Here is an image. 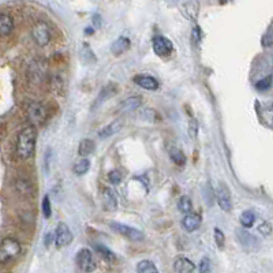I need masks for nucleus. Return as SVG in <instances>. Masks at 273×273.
<instances>
[{"instance_id":"12","label":"nucleus","mask_w":273,"mask_h":273,"mask_svg":"<svg viewBox=\"0 0 273 273\" xmlns=\"http://www.w3.org/2000/svg\"><path fill=\"white\" fill-rule=\"evenodd\" d=\"M134 83L139 88L145 89V90H157L160 86L159 81L156 79L155 77H152V75H135L134 77Z\"/></svg>"},{"instance_id":"17","label":"nucleus","mask_w":273,"mask_h":273,"mask_svg":"<svg viewBox=\"0 0 273 273\" xmlns=\"http://www.w3.org/2000/svg\"><path fill=\"white\" fill-rule=\"evenodd\" d=\"M123 120L122 119H116V120H114V122H111L109 124H107L105 127H103V129L98 131V138L101 139H105V138H109L111 135L116 134L118 131H120V129L123 127Z\"/></svg>"},{"instance_id":"33","label":"nucleus","mask_w":273,"mask_h":273,"mask_svg":"<svg viewBox=\"0 0 273 273\" xmlns=\"http://www.w3.org/2000/svg\"><path fill=\"white\" fill-rule=\"evenodd\" d=\"M272 44H273V36H272V31H271V26H269L267 33H265V34L263 36V38H261V45L265 46V48H269V46H272Z\"/></svg>"},{"instance_id":"34","label":"nucleus","mask_w":273,"mask_h":273,"mask_svg":"<svg viewBox=\"0 0 273 273\" xmlns=\"http://www.w3.org/2000/svg\"><path fill=\"white\" fill-rule=\"evenodd\" d=\"M189 134H190L191 138H197V135H198V122H197V119H190V122H189Z\"/></svg>"},{"instance_id":"4","label":"nucleus","mask_w":273,"mask_h":273,"mask_svg":"<svg viewBox=\"0 0 273 273\" xmlns=\"http://www.w3.org/2000/svg\"><path fill=\"white\" fill-rule=\"evenodd\" d=\"M31 37L38 46H46L52 40V33L48 23L44 21H38L31 27Z\"/></svg>"},{"instance_id":"22","label":"nucleus","mask_w":273,"mask_h":273,"mask_svg":"<svg viewBox=\"0 0 273 273\" xmlns=\"http://www.w3.org/2000/svg\"><path fill=\"white\" fill-rule=\"evenodd\" d=\"M137 272L138 273H159V269L150 260H142L137 264Z\"/></svg>"},{"instance_id":"28","label":"nucleus","mask_w":273,"mask_h":273,"mask_svg":"<svg viewBox=\"0 0 273 273\" xmlns=\"http://www.w3.org/2000/svg\"><path fill=\"white\" fill-rule=\"evenodd\" d=\"M271 88H272V77L271 75L263 78L258 82H256V89H257L258 92H267Z\"/></svg>"},{"instance_id":"8","label":"nucleus","mask_w":273,"mask_h":273,"mask_svg":"<svg viewBox=\"0 0 273 273\" xmlns=\"http://www.w3.org/2000/svg\"><path fill=\"white\" fill-rule=\"evenodd\" d=\"M72 239H74V235H72L70 227L66 223H59L56 226V230H55V237H53L56 248L68 246L72 242Z\"/></svg>"},{"instance_id":"32","label":"nucleus","mask_w":273,"mask_h":273,"mask_svg":"<svg viewBox=\"0 0 273 273\" xmlns=\"http://www.w3.org/2000/svg\"><path fill=\"white\" fill-rule=\"evenodd\" d=\"M142 116L148 119V120H150V122H153V120H155V122H160L159 114L156 112L155 109H152V108L145 109L144 112H142Z\"/></svg>"},{"instance_id":"19","label":"nucleus","mask_w":273,"mask_h":273,"mask_svg":"<svg viewBox=\"0 0 273 273\" xmlns=\"http://www.w3.org/2000/svg\"><path fill=\"white\" fill-rule=\"evenodd\" d=\"M131 46V42L127 37H119L118 40H115L114 44L111 45V52L115 56H120L124 52H127Z\"/></svg>"},{"instance_id":"26","label":"nucleus","mask_w":273,"mask_h":273,"mask_svg":"<svg viewBox=\"0 0 273 273\" xmlns=\"http://www.w3.org/2000/svg\"><path fill=\"white\" fill-rule=\"evenodd\" d=\"M15 185L16 190L19 191L22 196H29L33 191V186H31L30 181H27V179H18Z\"/></svg>"},{"instance_id":"31","label":"nucleus","mask_w":273,"mask_h":273,"mask_svg":"<svg viewBox=\"0 0 273 273\" xmlns=\"http://www.w3.org/2000/svg\"><path fill=\"white\" fill-rule=\"evenodd\" d=\"M108 179L112 185H118V183L123 181V174L119 170H112L108 174Z\"/></svg>"},{"instance_id":"15","label":"nucleus","mask_w":273,"mask_h":273,"mask_svg":"<svg viewBox=\"0 0 273 273\" xmlns=\"http://www.w3.org/2000/svg\"><path fill=\"white\" fill-rule=\"evenodd\" d=\"M196 269V264L187 257L179 256L175 258L174 261V271L176 273H190Z\"/></svg>"},{"instance_id":"3","label":"nucleus","mask_w":273,"mask_h":273,"mask_svg":"<svg viewBox=\"0 0 273 273\" xmlns=\"http://www.w3.org/2000/svg\"><path fill=\"white\" fill-rule=\"evenodd\" d=\"M26 115H27V119L30 120L31 124L37 126V124H42L45 122L46 116H48V109L42 103L30 101L26 105Z\"/></svg>"},{"instance_id":"14","label":"nucleus","mask_w":273,"mask_h":273,"mask_svg":"<svg viewBox=\"0 0 273 273\" xmlns=\"http://www.w3.org/2000/svg\"><path fill=\"white\" fill-rule=\"evenodd\" d=\"M118 93V85L116 83H109V85H105L103 89H101V92L98 93L97 100H96V103L93 105V108H96V107H100L101 104L105 103L108 98L114 97L115 94Z\"/></svg>"},{"instance_id":"7","label":"nucleus","mask_w":273,"mask_h":273,"mask_svg":"<svg viewBox=\"0 0 273 273\" xmlns=\"http://www.w3.org/2000/svg\"><path fill=\"white\" fill-rule=\"evenodd\" d=\"M77 265L83 272H93L97 268V264L93 257L92 250H89L88 248L81 249L77 254Z\"/></svg>"},{"instance_id":"36","label":"nucleus","mask_w":273,"mask_h":273,"mask_svg":"<svg viewBox=\"0 0 273 273\" xmlns=\"http://www.w3.org/2000/svg\"><path fill=\"white\" fill-rule=\"evenodd\" d=\"M258 231L261 232L263 235H271V232H272V226H271L268 222H264L263 224L258 226Z\"/></svg>"},{"instance_id":"2","label":"nucleus","mask_w":273,"mask_h":273,"mask_svg":"<svg viewBox=\"0 0 273 273\" xmlns=\"http://www.w3.org/2000/svg\"><path fill=\"white\" fill-rule=\"evenodd\" d=\"M22 252V246L15 238H5L0 243V264L7 265L12 263Z\"/></svg>"},{"instance_id":"37","label":"nucleus","mask_w":273,"mask_h":273,"mask_svg":"<svg viewBox=\"0 0 273 273\" xmlns=\"http://www.w3.org/2000/svg\"><path fill=\"white\" fill-rule=\"evenodd\" d=\"M191 37H193V42H194V44H200V41H201V29H200L198 26L193 29V34H191Z\"/></svg>"},{"instance_id":"16","label":"nucleus","mask_w":273,"mask_h":273,"mask_svg":"<svg viewBox=\"0 0 273 273\" xmlns=\"http://www.w3.org/2000/svg\"><path fill=\"white\" fill-rule=\"evenodd\" d=\"M101 196H103V206L105 211H115L118 208V198L112 189L104 187Z\"/></svg>"},{"instance_id":"23","label":"nucleus","mask_w":273,"mask_h":273,"mask_svg":"<svg viewBox=\"0 0 273 273\" xmlns=\"http://www.w3.org/2000/svg\"><path fill=\"white\" fill-rule=\"evenodd\" d=\"M170 159L172 163H175V164L179 165V167H183V165L186 164L185 153H183L181 149H178V148H172V149L170 150Z\"/></svg>"},{"instance_id":"38","label":"nucleus","mask_w":273,"mask_h":273,"mask_svg":"<svg viewBox=\"0 0 273 273\" xmlns=\"http://www.w3.org/2000/svg\"><path fill=\"white\" fill-rule=\"evenodd\" d=\"M85 34H89V36H90V34H93L92 27H89V29H85Z\"/></svg>"},{"instance_id":"30","label":"nucleus","mask_w":273,"mask_h":273,"mask_svg":"<svg viewBox=\"0 0 273 273\" xmlns=\"http://www.w3.org/2000/svg\"><path fill=\"white\" fill-rule=\"evenodd\" d=\"M213 238H215V242H216L217 248L223 249L224 248V243H226V237H224V234L220 228H215V231H213Z\"/></svg>"},{"instance_id":"24","label":"nucleus","mask_w":273,"mask_h":273,"mask_svg":"<svg viewBox=\"0 0 273 273\" xmlns=\"http://www.w3.org/2000/svg\"><path fill=\"white\" fill-rule=\"evenodd\" d=\"M89 170H90V161L88 159H82L72 167V172L78 176L85 175Z\"/></svg>"},{"instance_id":"13","label":"nucleus","mask_w":273,"mask_h":273,"mask_svg":"<svg viewBox=\"0 0 273 273\" xmlns=\"http://www.w3.org/2000/svg\"><path fill=\"white\" fill-rule=\"evenodd\" d=\"M142 105V97L141 96H131V97L124 98L122 103L119 104L118 111L120 114H126V112H131L138 109Z\"/></svg>"},{"instance_id":"20","label":"nucleus","mask_w":273,"mask_h":273,"mask_svg":"<svg viewBox=\"0 0 273 273\" xmlns=\"http://www.w3.org/2000/svg\"><path fill=\"white\" fill-rule=\"evenodd\" d=\"M96 149V145L93 142L92 139L85 138L79 142V146H78V155L82 156V157H88L94 152Z\"/></svg>"},{"instance_id":"21","label":"nucleus","mask_w":273,"mask_h":273,"mask_svg":"<svg viewBox=\"0 0 273 273\" xmlns=\"http://www.w3.org/2000/svg\"><path fill=\"white\" fill-rule=\"evenodd\" d=\"M94 249H96V252L101 256L103 260H105L107 263H115L116 261V256H115V253L108 249L107 246H104V245H100V243H96L94 245Z\"/></svg>"},{"instance_id":"9","label":"nucleus","mask_w":273,"mask_h":273,"mask_svg":"<svg viewBox=\"0 0 273 273\" xmlns=\"http://www.w3.org/2000/svg\"><path fill=\"white\" fill-rule=\"evenodd\" d=\"M216 201L220 206V209L224 212H230L232 208L231 193L224 183H220L216 189Z\"/></svg>"},{"instance_id":"18","label":"nucleus","mask_w":273,"mask_h":273,"mask_svg":"<svg viewBox=\"0 0 273 273\" xmlns=\"http://www.w3.org/2000/svg\"><path fill=\"white\" fill-rule=\"evenodd\" d=\"M14 19L8 14H0V37L10 36L14 31Z\"/></svg>"},{"instance_id":"6","label":"nucleus","mask_w":273,"mask_h":273,"mask_svg":"<svg viewBox=\"0 0 273 273\" xmlns=\"http://www.w3.org/2000/svg\"><path fill=\"white\" fill-rule=\"evenodd\" d=\"M111 227H112L114 231H116L120 235H123L124 238H127L129 241H133V242H141V241H144V234L139 231V230H137V228L130 227L127 224H123V223H111Z\"/></svg>"},{"instance_id":"11","label":"nucleus","mask_w":273,"mask_h":273,"mask_svg":"<svg viewBox=\"0 0 273 273\" xmlns=\"http://www.w3.org/2000/svg\"><path fill=\"white\" fill-rule=\"evenodd\" d=\"M181 11L183 16H186L190 21H197L198 12H200V3L198 0H187L181 5Z\"/></svg>"},{"instance_id":"27","label":"nucleus","mask_w":273,"mask_h":273,"mask_svg":"<svg viewBox=\"0 0 273 273\" xmlns=\"http://www.w3.org/2000/svg\"><path fill=\"white\" fill-rule=\"evenodd\" d=\"M178 208H179V211H181L183 215L193 211V202H191L190 197L182 196L181 198H179V202H178Z\"/></svg>"},{"instance_id":"35","label":"nucleus","mask_w":273,"mask_h":273,"mask_svg":"<svg viewBox=\"0 0 273 273\" xmlns=\"http://www.w3.org/2000/svg\"><path fill=\"white\" fill-rule=\"evenodd\" d=\"M198 271L201 273H206L211 271V261H209V258L204 257L201 260V263L198 265Z\"/></svg>"},{"instance_id":"5","label":"nucleus","mask_w":273,"mask_h":273,"mask_svg":"<svg viewBox=\"0 0 273 273\" xmlns=\"http://www.w3.org/2000/svg\"><path fill=\"white\" fill-rule=\"evenodd\" d=\"M152 46H153L156 55L160 57H168L174 53V44L164 36L153 37Z\"/></svg>"},{"instance_id":"1","label":"nucleus","mask_w":273,"mask_h":273,"mask_svg":"<svg viewBox=\"0 0 273 273\" xmlns=\"http://www.w3.org/2000/svg\"><path fill=\"white\" fill-rule=\"evenodd\" d=\"M36 141H37V131L36 127L30 124L22 129L16 138V155L22 160H29L34 155L36 150Z\"/></svg>"},{"instance_id":"29","label":"nucleus","mask_w":273,"mask_h":273,"mask_svg":"<svg viewBox=\"0 0 273 273\" xmlns=\"http://www.w3.org/2000/svg\"><path fill=\"white\" fill-rule=\"evenodd\" d=\"M42 215L45 219H49L52 216V205H51V200H49V196L44 197L42 200Z\"/></svg>"},{"instance_id":"10","label":"nucleus","mask_w":273,"mask_h":273,"mask_svg":"<svg viewBox=\"0 0 273 273\" xmlns=\"http://www.w3.org/2000/svg\"><path fill=\"white\" fill-rule=\"evenodd\" d=\"M201 216L198 213H193V212H189V213H185V217L182 219V227L183 230L187 232H194L196 230L200 228L201 226Z\"/></svg>"},{"instance_id":"25","label":"nucleus","mask_w":273,"mask_h":273,"mask_svg":"<svg viewBox=\"0 0 273 273\" xmlns=\"http://www.w3.org/2000/svg\"><path fill=\"white\" fill-rule=\"evenodd\" d=\"M239 222L242 224V227L252 228L256 222V215L252 211H245L239 217Z\"/></svg>"}]
</instances>
